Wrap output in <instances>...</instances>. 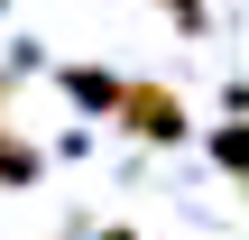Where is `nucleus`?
<instances>
[{
	"label": "nucleus",
	"mask_w": 249,
	"mask_h": 240,
	"mask_svg": "<svg viewBox=\"0 0 249 240\" xmlns=\"http://www.w3.org/2000/svg\"><path fill=\"white\" fill-rule=\"evenodd\" d=\"M120 129L148 139V148H176V139H185V102H176L166 83H120Z\"/></svg>",
	"instance_id": "1"
},
{
	"label": "nucleus",
	"mask_w": 249,
	"mask_h": 240,
	"mask_svg": "<svg viewBox=\"0 0 249 240\" xmlns=\"http://www.w3.org/2000/svg\"><path fill=\"white\" fill-rule=\"evenodd\" d=\"M37 166H46V157H37L9 120H0V185H37Z\"/></svg>",
	"instance_id": "2"
},
{
	"label": "nucleus",
	"mask_w": 249,
	"mask_h": 240,
	"mask_svg": "<svg viewBox=\"0 0 249 240\" xmlns=\"http://www.w3.org/2000/svg\"><path fill=\"white\" fill-rule=\"evenodd\" d=\"M213 157H222L231 176H249V120H222V129H213Z\"/></svg>",
	"instance_id": "3"
},
{
	"label": "nucleus",
	"mask_w": 249,
	"mask_h": 240,
	"mask_svg": "<svg viewBox=\"0 0 249 240\" xmlns=\"http://www.w3.org/2000/svg\"><path fill=\"white\" fill-rule=\"evenodd\" d=\"M65 92H83L92 111H120V83H111V74H65Z\"/></svg>",
	"instance_id": "4"
},
{
	"label": "nucleus",
	"mask_w": 249,
	"mask_h": 240,
	"mask_svg": "<svg viewBox=\"0 0 249 240\" xmlns=\"http://www.w3.org/2000/svg\"><path fill=\"white\" fill-rule=\"evenodd\" d=\"M166 9H176V18H185V28H203V0H166Z\"/></svg>",
	"instance_id": "5"
},
{
	"label": "nucleus",
	"mask_w": 249,
	"mask_h": 240,
	"mask_svg": "<svg viewBox=\"0 0 249 240\" xmlns=\"http://www.w3.org/2000/svg\"><path fill=\"white\" fill-rule=\"evenodd\" d=\"M0 111H9V74H0Z\"/></svg>",
	"instance_id": "6"
},
{
	"label": "nucleus",
	"mask_w": 249,
	"mask_h": 240,
	"mask_svg": "<svg viewBox=\"0 0 249 240\" xmlns=\"http://www.w3.org/2000/svg\"><path fill=\"white\" fill-rule=\"evenodd\" d=\"M102 240H139V231H102Z\"/></svg>",
	"instance_id": "7"
},
{
	"label": "nucleus",
	"mask_w": 249,
	"mask_h": 240,
	"mask_svg": "<svg viewBox=\"0 0 249 240\" xmlns=\"http://www.w3.org/2000/svg\"><path fill=\"white\" fill-rule=\"evenodd\" d=\"M240 111H249V83H240Z\"/></svg>",
	"instance_id": "8"
},
{
	"label": "nucleus",
	"mask_w": 249,
	"mask_h": 240,
	"mask_svg": "<svg viewBox=\"0 0 249 240\" xmlns=\"http://www.w3.org/2000/svg\"><path fill=\"white\" fill-rule=\"evenodd\" d=\"M0 9H9V0H0Z\"/></svg>",
	"instance_id": "9"
}]
</instances>
